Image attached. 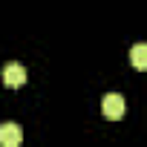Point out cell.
I'll use <instances>...</instances> for the list:
<instances>
[{"label": "cell", "instance_id": "obj_4", "mask_svg": "<svg viewBox=\"0 0 147 147\" xmlns=\"http://www.w3.org/2000/svg\"><path fill=\"white\" fill-rule=\"evenodd\" d=\"M130 63L136 69H147V43H133L130 46Z\"/></svg>", "mask_w": 147, "mask_h": 147}, {"label": "cell", "instance_id": "obj_3", "mask_svg": "<svg viewBox=\"0 0 147 147\" xmlns=\"http://www.w3.org/2000/svg\"><path fill=\"white\" fill-rule=\"evenodd\" d=\"M20 138H23V133H20V127L18 124H3V127H0V144H3V147H18L20 144Z\"/></svg>", "mask_w": 147, "mask_h": 147}, {"label": "cell", "instance_id": "obj_1", "mask_svg": "<svg viewBox=\"0 0 147 147\" xmlns=\"http://www.w3.org/2000/svg\"><path fill=\"white\" fill-rule=\"evenodd\" d=\"M124 98L118 95V92H107L104 95V101H101V110H104V115L110 118V121H118V118H124Z\"/></svg>", "mask_w": 147, "mask_h": 147}, {"label": "cell", "instance_id": "obj_2", "mask_svg": "<svg viewBox=\"0 0 147 147\" xmlns=\"http://www.w3.org/2000/svg\"><path fill=\"white\" fill-rule=\"evenodd\" d=\"M3 84L6 87H23L26 84V66L23 63H6V69H3Z\"/></svg>", "mask_w": 147, "mask_h": 147}]
</instances>
